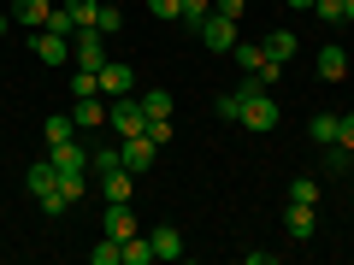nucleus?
<instances>
[{"label": "nucleus", "instance_id": "1", "mask_svg": "<svg viewBox=\"0 0 354 265\" xmlns=\"http://www.w3.org/2000/svg\"><path fill=\"white\" fill-rule=\"evenodd\" d=\"M24 189L36 195V206H41L48 218H59V213H65V201H59V171H53V159H36V165H30V171H24Z\"/></svg>", "mask_w": 354, "mask_h": 265}, {"label": "nucleus", "instance_id": "35", "mask_svg": "<svg viewBox=\"0 0 354 265\" xmlns=\"http://www.w3.org/2000/svg\"><path fill=\"white\" fill-rule=\"evenodd\" d=\"M148 12L153 18H177V0H148Z\"/></svg>", "mask_w": 354, "mask_h": 265}, {"label": "nucleus", "instance_id": "25", "mask_svg": "<svg viewBox=\"0 0 354 265\" xmlns=\"http://www.w3.org/2000/svg\"><path fill=\"white\" fill-rule=\"evenodd\" d=\"M71 95H77V101L101 95V71H83V65H77V71H71Z\"/></svg>", "mask_w": 354, "mask_h": 265}, {"label": "nucleus", "instance_id": "32", "mask_svg": "<svg viewBox=\"0 0 354 265\" xmlns=\"http://www.w3.org/2000/svg\"><path fill=\"white\" fill-rule=\"evenodd\" d=\"M313 18L319 24H342V0H313Z\"/></svg>", "mask_w": 354, "mask_h": 265}, {"label": "nucleus", "instance_id": "15", "mask_svg": "<svg viewBox=\"0 0 354 265\" xmlns=\"http://www.w3.org/2000/svg\"><path fill=\"white\" fill-rule=\"evenodd\" d=\"M71 118H77V130H101V124H106V95H88V101H77Z\"/></svg>", "mask_w": 354, "mask_h": 265}, {"label": "nucleus", "instance_id": "5", "mask_svg": "<svg viewBox=\"0 0 354 265\" xmlns=\"http://www.w3.org/2000/svg\"><path fill=\"white\" fill-rule=\"evenodd\" d=\"M30 53L41 65H65L71 59V36H59V30H30Z\"/></svg>", "mask_w": 354, "mask_h": 265}, {"label": "nucleus", "instance_id": "7", "mask_svg": "<svg viewBox=\"0 0 354 265\" xmlns=\"http://www.w3.org/2000/svg\"><path fill=\"white\" fill-rule=\"evenodd\" d=\"M118 153H124V171H148L153 159H160V141L142 130V136H130V141H118Z\"/></svg>", "mask_w": 354, "mask_h": 265}, {"label": "nucleus", "instance_id": "13", "mask_svg": "<svg viewBox=\"0 0 354 265\" xmlns=\"http://www.w3.org/2000/svg\"><path fill=\"white\" fill-rule=\"evenodd\" d=\"M101 95H106V101L130 95V65H124V59H106V65H101Z\"/></svg>", "mask_w": 354, "mask_h": 265}, {"label": "nucleus", "instance_id": "27", "mask_svg": "<svg viewBox=\"0 0 354 265\" xmlns=\"http://www.w3.org/2000/svg\"><path fill=\"white\" fill-rule=\"evenodd\" d=\"M83 183H88V171H59V201H65V206L83 201Z\"/></svg>", "mask_w": 354, "mask_h": 265}, {"label": "nucleus", "instance_id": "20", "mask_svg": "<svg viewBox=\"0 0 354 265\" xmlns=\"http://www.w3.org/2000/svg\"><path fill=\"white\" fill-rule=\"evenodd\" d=\"M130 177H136V171H124V165L106 171V177H101V195H106V201H130Z\"/></svg>", "mask_w": 354, "mask_h": 265}, {"label": "nucleus", "instance_id": "37", "mask_svg": "<svg viewBox=\"0 0 354 265\" xmlns=\"http://www.w3.org/2000/svg\"><path fill=\"white\" fill-rule=\"evenodd\" d=\"M342 18H354V0H342Z\"/></svg>", "mask_w": 354, "mask_h": 265}, {"label": "nucleus", "instance_id": "34", "mask_svg": "<svg viewBox=\"0 0 354 265\" xmlns=\"http://www.w3.org/2000/svg\"><path fill=\"white\" fill-rule=\"evenodd\" d=\"M213 12H225V18H242V12H248V0H213Z\"/></svg>", "mask_w": 354, "mask_h": 265}, {"label": "nucleus", "instance_id": "24", "mask_svg": "<svg viewBox=\"0 0 354 265\" xmlns=\"http://www.w3.org/2000/svg\"><path fill=\"white\" fill-rule=\"evenodd\" d=\"M118 265H153V242H148V236H130V242H124V259H118Z\"/></svg>", "mask_w": 354, "mask_h": 265}, {"label": "nucleus", "instance_id": "31", "mask_svg": "<svg viewBox=\"0 0 354 265\" xmlns=\"http://www.w3.org/2000/svg\"><path fill=\"white\" fill-rule=\"evenodd\" d=\"M65 6H71L77 30H83V24H95V12H101V0H65Z\"/></svg>", "mask_w": 354, "mask_h": 265}, {"label": "nucleus", "instance_id": "22", "mask_svg": "<svg viewBox=\"0 0 354 265\" xmlns=\"http://www.w3.org/2000/svg\"><path fill=\"white\" fill-rule=\"evenodd\" d=\"M118 165H124V153H118V148H88V171H95V177L118 171Z\"/></svg>", "mask_w": 354, "mask_h": 265}, {"label": "nucleus", "instance_id": "30", "mask_svg": "<svg viewBox=\"0 0 354 265\" xmlns=\"http://www.w3.org/2000/svg\"><path fill=\"white\" fill-rule=\"evenodd\" d=\"M95 30H101V36H113V30H124V12L101 0V12H95Z\"/></svg>", "mask_w": 354, "mask_h": 265}, {"label": "nucleus", "instance_id": "29", "mask_svg": "<svg viewBox=\"0 0 354 265\" xmlns=\"http://www.w3.org/2000/svg\"><path fill=\"white\" fill-rule=\"evenodd\" d=\"M213 106H218V118H225V124H236V118H242V95H236V88H225Z\"/></svg>", "mask_w": 354, "mask_h": 265}, {"label": "nucleus", "instance_id": "9", "mask_svg": "<svg viewBox=\"0 0 354 265\" xmlns=\"http://www.w3.org/2000/svg\"><path fill=\"white\" fill-rule=\"evenodd\" d=\"M283 230H290L295 242H313V230H319V213H313L307 201H290V206H283Z\"/></svg>", "mask_w": 354, "mask_h": 265}, {"label": "nucleus", "instance_id": "21", "mask_svg": "<svg viewBox=\"0 0 354 265\" xmlns=\"http://www.w3.org/2000/svg\"><path fill=\"white\" fill-rule=\"evenodd\" d=\"M225 59H236L242 71H260V65H266V48H260V41H236V48H230Z\"/></svg>", "mask_w": 354, "mask_h": 265}, {"label": "nucleus", "instance_id": "14", "mask_svg": "<svg viewBox=\"0 0 354 265\" xmlns=\"http://www.w3.org/2000/svg\"><path fill=\"white\" fill-rule=\"evenodd\" d=\"M319 77H325V83H342V77H348V48H337V41L319 48Z\"/></svg>", "mask_w": 354, "mask_h": 265}, {"label": "nucleus", "instance_id": "26", "mask_svg": "<svg viewBox=\"0 0 354 265\" xmlns=\"http://www.w3.org/2000/svg\"><path fill=\"white\" fill-rule=\"evenodd\" d=\"M142 112H148V124L153 118H171V95H165V88H148V95H142Z\"/></svg>", "mask_w": 354, "mask_h": 265}, {"label": "nucleus", "instance_id": "2", "mask_svg": "<svg viewBox=\"0 0 354 265\" xmlns=\"http://www.w3.org/2000/svg\"><path fill=\"white\" fill-rule=\"evenodd\" d=\"M106 130H113L118 141L142 136V130H148V112H142V101H130V95H118V101H106Z\"/></svg>", "mask_w": 354, "mask_h": 265}, {"label": "nucleus", "instance_id": "4", "mask_svg": "<svg viewBox=\"0 0 354 265\" xmlns=\"http://www.w3.org/2000/svg\"><path fill=\"white\" fill-rule=\"evenodd\" d=\"M71 59L83 65V71H101V65H106V36H101L95 24H83V30L71 36Z\"/></svg>", "mask_w": 354, "mask_h": 265}, {"label": "nucleus", "instance_id": "16", "mask_svg": "<svg viewBox=\"0 0 354 265\" xmlns=\"http://www.w3.org/2000/svg\"><path fill=\"white\" fill-rule=\"evenodd\" d=\"M337 118L342 112H313V118H307V136H313L319 148H337Z\"/></svg>", "mask_w": 354, "mask_h": 265}, {"label": "nucleus", "instance_id": "8", "mask_svg": "<svg viewBox=\"0 0 354 265\" xmlns=\"http://www.w3.org/2000/svg\"><path fill=\"white\" fill-rule=\"evenodd\" d=\"M101 230H106L113 242H130V236H136V206H130V201H106Z\"/></svg>", "mask_w": 354, "mask_h": 265}, {"label": "nucleus", "instance_id": "11", "mask_svg": "<svg viewBox=\"0 0 354 265\" xmlns=\"http://www.w3.org/2000/svg\"><path fill=\"white\" fill-rule=\"evenodd\" d=\"M48 159H53V171H88V148L83 141H59V148H48Z\"/></svg>", "mask_w": 354, "mask_h": 265}, {"label": "nucleus", "instance_id": "17", "mask_svg": "<svg viewBox=\"0 0 354 265\" xmlns=\"http://www.w3.org/2000/svg\"><path fill=\"white\" fill-rule=\"evenodd\" d=\"M260 48H266V59H295V48H301V41H295V30H272Z\"/></svg>", "mask_w": 354, "mask_h": 265}, {"label": "nucleus", "instance_id": "12", "mask_svg": "<svg viewBox=\"0 0 354 265\" xmlns=\"http://www.w3.org/2000/svg\"><path fill=\"white\" fill-rule=\"evenodd\" d=\"M148 242H153V259H183V236H177V224H153Z\"/></svg>", "mask_w": 354, "mask_h": 265}, {"label": "nucleus", "instance_id": "10", "mask_svg": "<svg viewBox=\"0 0 354 265\" xmlns=\"http://www.w3.org/2000/svg\"><path fill=\"white\" fill-rule=\"evenodd\" d=\"M6 12H12V24H24V30H48V18H53V0H12Z\"/></svg>", "mask_w": 354, "mask_h": 265}, {"label": "nucleus", "instance_id": "18", "mask_svg": "<svg viewBox=\"0 0 354 265\" xmlns=\"http://www.w3.org/2000/svg\"><path fill=\"white\" fill-rule=\"evenodd\" d=\"M41 136H48V148H59V141L77 136V118H71V112H53L48 124H41Z\"/></svg>", "mask_w": 354, "mask_h": 265}, {"label": "nucleus", "instance_id": "19", "mask_svg": "<svg viewBox=\"0 0 354 265\" xmlns=\"http://www.w3.org/2000/svg\"><path fill=\"white\" fill-rule=\"evenodd\" d=\"M207 18H213V0H177V24H189V30H201Z\"/></svg>", "mask_w": 354, "mask_h": 265}, {"label": "nucleus", "instance_id": "23", "mask_svg": "<svg viewBox=\"0 0 354 265\" xmlns=\"http://www.w3.org/2000/svg\"><path fill=\"white\" fill-rule=\"evenodd\" d=\"M118 259H124V242H113V236H101L88 248V265H118Z\"/></svg>", "mask_w": 354, "mask_h": 265}, {"label": "nucleus", "instance_id": "33", "mask_svg": "<svg viewBox=\"0 0 354 265\" xmlns=\"http://www.w3.org/2000/svg\"><path fill=\"white\" fill-rule=\"evenodd\" d=\"M337 148H348V153H354V112H342V118H337Z\"/></svg>", "mask_w": 354, "mask_h": 265}, {"label": "nucleus", "instance_id": "6", "mask_svg": "<svg viewBox=\"0 0 354 265\" xmlns=\"http://www.w3.org/2000/svg\"><path fill=\"white\" fill-rule=\"evenodd\" d=\"M195 36H201V48H213V53H230V48L242 41V36H236V18H225V12H213Z\"/></svg>", "mask_w": 354, "mask_h": 265}, {"label": "nucleus", "instance_id": "28", "mask_svg": "<svg viewBox=\"0 0 354 265\" xmlns=\"http://www.w3.org/2000/svg\"><path fill=\"white\" fill-rule=\"evenodd\" d=\"M290 201H307V206H319V177H295V183H290Z\"/></svg>", "mask_w": 354, "mask_h": 265}, {"label": "nucleus", "instance_id": "38", "mask_svg": "<svg viewBox=\"0 0 354 265\" xmlns=\"http://www.w3.org/2000/svg\"><path fill=\"white\" fill-rule=\"evenodd\" d=\"M53 6H65V0H53Z\"/></svg>", "mask_w": 354, "mask_h": 265}, {"label": "nucleus", "instance_id": "3", "mask_svg": "<svg viewBox=\"0 0 354 265\" xmlns=\"http://www.w3.org/2000/svg\"><path fill=\"white\" fill-rule=\"evenodd\" d=\"M242 130H254V136H266V130H278V106H272V88H260V95H248L242 101Z\"/></svg>", "mask_w": 354, "mask_h": 265}, {"label": "nucleus", "instance_id": "36", "mask_svg": "<svg viewBox=\"0 0 354 265\" xmlns=\"http://www.w3.org/2000/svg\"><path fill=\"white\" fill-rule=\"evenodd\" d=\"M6 30H12V12H0V41H6Z\"/></svg>", "mask_w": 354, "mask_h": 265}]
</instances>
